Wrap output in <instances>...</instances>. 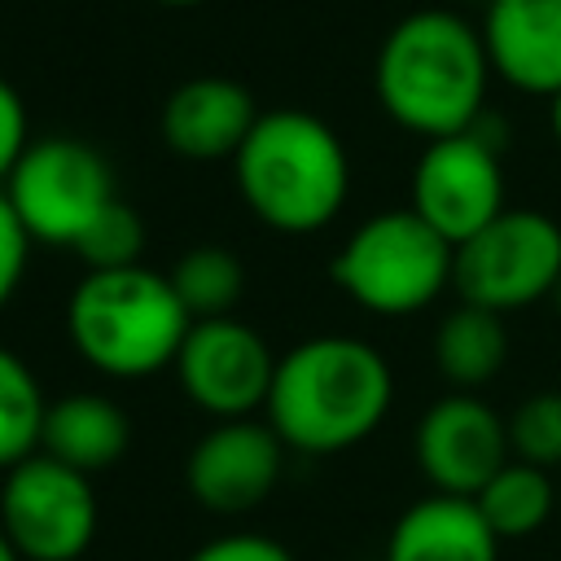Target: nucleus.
<instances>
[{
	"label": "nucleus",
	"instance_id": "11",
	"mask_svg": "<svg viewBox=\"0 0 561 561\" xmlns=\"http://www.w3.org/2000/svg\"><path fill=\"white\" fill-rule=\"evenodd\" d=\"M412 447L425 482L443 495H465V500H473L491 482V473L513 456L508 421L473 390H451L434 399L416 421Z\"/></svg>",
	"mask_w": 561,
	"mask_h": 561
},
{
	"label": "nucleus",
	"instance_id": "29",
	"mask_svg": "<svg viewBox=\"0 0 561 561\" xmlns=\"http://www.w3.org/2000/svg\"><path fill=\"white\" fill-rule=\"evenodd\" d=\"M552 307H557V316H561V276H557V285H552Z\"/></svg>",
	"mask_w": 561,
	"mask_h": 561
},
{
	"label": "nucleus",
	"instance_id": "20",
	"mask_svg": "<svg viewBox=\"0 0 561 561\" xmlns=\"http://www.w3.org/2000/svg\"><path fill=\"white\" fill-rule=\"evenodd\" d=\"M184 311L193 320H215V316H232L241 294H245V267L232 250L224 245H193L175 259V267L167 272Z\"/></svg>",
	"mask_w": 561,
	"mask_h": 561
},
{
	"label": "nucleus",
	"instance_id": "1",
	"mask_svg": "<svg viewBox=\"0 0 561 561\" xmlns=\"http://www.w3.org/2000/svg\"><path fill=\"white\" fill-rule=\"evenodd\" d=\"M394 403L386 355L351 333H316L276 355L263 421L289 451L337 456L381 430Z\"/></svg>",
	"mask_w": 561,
	"mask_h": 561
},
{
	"label": "nucleus",
	"instance_id": "18",
	"mask_svg": "<svg viewBox=\"0 0 561 561\" xmlns=\"http://www.w3.org/2000/svg\"><path fill=\"white\" fill-rule=\"evenodd\" d=\"M478 513L486 517V526L504 539H530L535 530L548 526V517L561 508V491H557V473L526 465V460H504L491 482L473 495Z\"/></svg>",
	"mask_w": 561,
	"mask_h": 561
},
{
	"label": "nucleus",
	"instance_id": "8",
	"mask_svg": "<svg viewBox=\"0 0 561 561\" xmlns=\"http://www.w3.org/2000/svg\"><path fill=\"white\" fill-rule=\"evenodd\" d=\"M101 526L92 478L35 451L0 478V530L22 561H79Z\"/></svg>",
	"mask_w": 561,
	"mask_h": 561
},
{
	"label": "nucleus",
	"instance_id": "10",
	"mask_svg": "<svg viewBox=\"0 0 561 561\" xmlns=\"http://www.w3.org/2000/svg\"><path fill=\"white\" fill-rule=\"evenodd\" d=\"M171 373L193 408H202L215 421H241L267 408L276 355L254 324L237 316H215L193 320Z\"/></svg>",
	"mask_w": 561,
	"mask_h": 561
},
{
	"label": "nucleus",
	"instance_id": "14",
	"mask_svg": "<svg viewBox=\"0 0 561 561\" xmlns=\"http://www.w3.org/2000/svg\"><path fill=\"white\" fill-rule=\"evenodd\" d=\"M259 114L263 110L254 105L245 83L228 75H197V79H184L162 101L158 131L167 149L188 162H224V158H237Z\"/></svg>",
	"mask_w": 561,
	"mask_h": 561
},
{
	"label": "nucleus",
	"instance_id": "4",
	"mask_svg": "<svg viewBox=\"0 0 561 561\" xmlns=\"http://www.w3.org/2000/svg\"><path fill=\"white\" fill-rule=\"evenodd\" d=\"M193 316L171 276L131 263L83 272L66 298V337L75 355L114 381H140L175 364Z\"/></svg>",
	"mask_w": 561,
	"mask_h": 561
},
{
	"label": "nucleus",
	"instance_id": "5",
	"mask_svg": "<svg viewBox=\"0 0 561 561\" xmlns=\"http://www.w3.org/2000/svg\"><path fill=\"white\" fill-rule=\"evenodd\" d=\"M456 245L443 241L412 206L368 215L333 254L337 289L373 316H416L451 289Z\"/></svg>",
	"mask_w": 561,
	"mask_h": 561
},
{
	"label": "nucleus",
	"instance_id": "24",
	"mask_svg": "<svg viewBox=\"0 0 561 561\" xmlns=\"http://www.w3.org/2000/svg\"><path fill=\"white\" fill-rule=\"evenodd\" d=\"M31 237L22 228V219L13 215L4 188H0V311L13 302V294L22 289V276H26V263H31Z\"/></svg>",
	"mask_w": 561,
	"mask_h": 561
},
{
	"label": "nucleus",
	"instance_id": "26",
	"mask_svg": "<svg viewBox=\"0 0 561 561\" xmlns=\"http://www.w3.org/2000/svg\"><path fill=\"white\" fill-rule=\"evenodd\" d=\"M548 123H552V140H557V149H561V92L548 101Z\"/></svg>",
	"mask_w": 561,
	"mask_h": 561
},
{
	"label": "nucleus",
	"instance_id": "3",
	"mask_svg": "<svg viewBox=\"0 0 561 561\" xmlns=\"http://www.w3.org/2000/svg\"><path fill=\"white\" fill-rule=\"evenodd\" d=\"M245 210L285 237L329 228L351 193V158L342 136L311 110H263L232 158Z\"/></svg>",
	"mask_w": 561,
	"mask_h": 561
},
{
	"label": "nucleus",
	"instance_id": "6",
	"mask_svg": "<svg viewBox=\"0 0 561 561\" xmlns=\"http://www.w3.org/2000/svg\"><path fill=\"white\" fill-rule=\"evenodd\" d=\"M35 245L75 250L92 219L118 202L105 153L75 136H39L0 184Z\"/></svg>",
	"mask_w": 561,
	"mask_h": 561
},
{
	"label": "nucleus",
	"instance_id": "21",
	"mask_svg": "<svg viewBox=\"0 0 561 561\" xmlns=\"http://www.w3.org/2000/svg\"><path fill=\"white\" fill-rule=\"evenodd\" d=\"M70 254H75L88 272L131 267V263H140V254H145V219L118 197V202H110V206L92 219V228L75 241Z\"/></svg>",
	"mask_w": 561,
	"mask_h": 561
},
{
	"label": "nucleus",
	"instance_id": "28",
	"mask_svg": "<svg viewBox=\"0 0 561 561\" xmlns=\"http://www.w3.org/2000/svg\"><path fill=\"white\" fill-rule=\"evenodd\" d=\"M158 4H167V9H193V4H206V0H158Z\"/></svg>",
	"mask_w": 561,
	"mask_h": 561
},
{
	"label": "nucleus",
	"instance_id": "22",
	"mask_svg": "<svg viewBox=\"0 0 561 561\" xmlns=\"http://www.w3.org/2000/svg\"><path fill=\"white\" fill-rule=\"evenodd\" d=\"M508 451L513 460L561 469V390H539L522 399L508 416Z\"/></svg>",
	"mask_w": 561,
	"mask_h": 561
},
{
	"label": "nucleus",
	"instance_id": "25",
	"mask_svg": "<svg viewBox=\"0 0 561 561\" xmlns=\"http://www.w3.org/2000/svg\"><path fill=\"white\" fill-rule=\"evenodd\" d=\"M31 145V118H26V101L18 96V88L0 75V184L9 180V171L18 167V158Z\"/></svg>",
	"mask_w": 561,
	"mask_h": 561
},
{
	"label": "nucleus",
	"instance_id": "13",
	"mask_svg": "<svg viewBox=\"0 0 561 561\" xmlns=\"http://www.w3.org/2000/svg\"><path fill=\"white\" fill-rule=\"evenodd\" d=\"M491 75L522 96L561 92V0H486L478 22Z\"/></svg>",
	"mask_w": 561,
	"mask_h": 561
},
{
	"label": "nucleus",
	"instance_id": "9",
	"mask_svg": "<svg viewBox=\"0 0 561 561\" xmlns=\"http://www.w3.org/2000/svg\"><path fill=\"white\" fill-rule=\"evenodd\" d=\"M412 210L451 245L469 241L504 210L500 136L486 114L456 136L425 140L412 167Z\"/></svg>",
	"mask_w": 561,
	"mask_h": 561
},
{
	"label": "nucleus",
	"instance_id": "23",
	"mask_svg": "<svg viewBox=\"0 0 561 561\" xmlns=\"http://www.w3.org/2000/svg\"><path fill=\"white\" fill-rule=\"evenodd\" d=\"M184 561H298L280 539L259 535V530H228L206 543H197Z\"/></svg>",
	"mask_w": 561,
	"mask_h": 561
},
{
	"label": "nucleus",
	"instance_id": "19",
	"mask_svg": "<svg viewBox=\"0 0 561 561\" xmlns=\"http://www.w3.org/2000/svg\"><path fill=\"white\" fill-rule=\"evenodd\" d=\"M44 416H48V399L39 377L18 351L0 346V473H9L13 465L39 451Z\"/></svg>",
	"mask_w": 561,
	"mask_h": 561
},
{
	"label": "nucleus",
	"instance_id": "7",
	"mask_svg": "<svg viewBox=\"0 0 561 561\" xmlns=\"http://www.w3.org/2000/svg\"><path fill=\"white\" fill-rule=\"evenodd\" d=\"M561 276V224L530 206H504L486 228L456 245L451 289L486 311H522L552 298Z\"/></svg>",
	"mask_w": 561,
	"mask_h": 561
},
{
	"label": "nucleus",
	"instance_id": "17",
	"mask_svg": "<svg viewBox=\"0 0 561 561\" xmlns=\"http://www.w3.org/2000/svg\"><path fill=\"white\" fill-rule=\"evenodd\" d=\"M504 364H508V329H504L500 311L460 302L438 320V329H434V368L456 390L478 394V386L495 381Z\"/></svg>",
	"mask_w": 561,
	"mask_h": 561
},
{
	"label": "nucleus",
	"instance_id": "27",
	"mask_svg": "<svg viewBox=\"0 0 561 561\" xmlns=\"http://www.w3.org/2000/svg\"><path fill=\"white\" fill-rule=\"evenodd\" d=\"M0 561H22V557H18V548L9 543V535H4V530H0Z\"/></svg>",
	"mask_w": 561,
	"mask_h": 561
},
{
	"label": "nucleus",
	"instance_id": "30",
	"mask_svg": "<svg viewBox=\"0 0 561 561\" xmlns=\"http://www.w3.org/2000/svg\"><path fill=\"white\" fill-rule=\"evenodd\" d=\"M557 491H561V469H557Z\"/></svg>",
	"mask_w": 561,
	"mask_h": 561
},
{
	"label": "nucleus",
	"instance_id": "15",
	"mask_svg": "<svg viewBox=\"0 0 561 561\" xmlns=\"http://www.w3.org/2000/svg\"><path fill=\"white\" fill-rule=\"evenodd\" d=\"M386 561H500V535L473 500L434 491L394 517Z\"/></svg>",
	"mask_w": 561,
	"mask_h": 561
},
{
	"label": "nucleus",
	"instance_id": "16",
	"mask_svg": "<svg viewBox=\"0 0 561 561\" xmlns=\"http://www.w3.org/2000/svg\"><path fill=\"white\" fill-rule=\"evenodd\" d=\"M127 443H131V416L110 394L75 390V394H61L48 403L44 434H39L44 456L92 478V473L118 465L127 456Z\"/></svg>",
	"mask_w": 561,
	"mask_h": 561
},
{
	"label": "nucleus",
	"instance_id": "2",
	"mask_svg": "<svg viewBox=\"0 0 561 561\" xmlns=\"http://www.w3.org/2000/svg\"><path fill=\"white\" fill-rule=\"evenodd\" d=\"M491 79L482 31L451 9H416L399 18L373 66L386 118L421 140L473 127L486 114Z\"/></svg>",
	"mask_w": 561,
	"mask_h": 561
},
{
	"label": "nucleus",
	"instance_id": "12",
	"mask_svg": "<svg viewBox=\"0 0 561 561\" xmlns=\"http://www.w3.org/2000/svg\"><path fill=\"white\" fill-rule=\"evenodd\" d=\"M285 443L276 438V430L259 416H241V421H215L184 460V486L188 495L219 517H237L259 508L285 469Z\"/></svg>",
	"mask_w": 561,
	"mask_h": 561
}]
</instances>
